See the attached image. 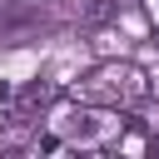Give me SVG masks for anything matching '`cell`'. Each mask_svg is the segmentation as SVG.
Wrapping results in <instances>:
<instances>
[{"mask_svg":"<svg viewBox=\"0 0 159 159\" xmlns=\"http://www.w3.org/2000/svg\"><path fill=\"white\" fill-rule=\"evenodd\" d=\"M104 129H109V119H99V114H80V119L70 124V134H75V139H84V144H89V139H99Z\"/></svg>","mask_w":159,"mask_h":159,"instance_id":"6da1fadb","label":"cell"}]
</instances>
